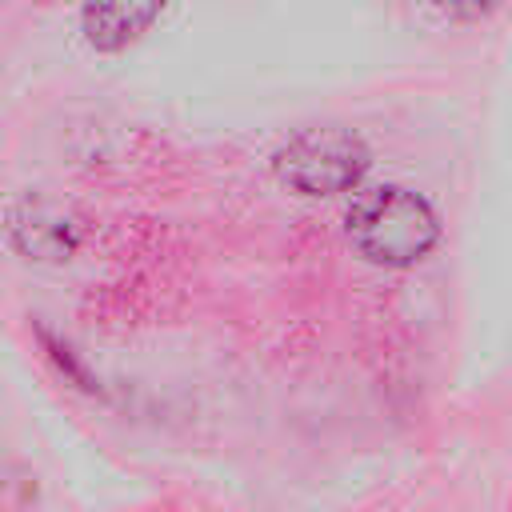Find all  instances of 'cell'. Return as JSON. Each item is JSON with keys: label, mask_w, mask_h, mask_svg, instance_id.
I'll return each mask as SVG.
<instances>
[{"label": "cell", "mask_w": 512, "mask_h": 512, "mask_svg": "<svg viewBox=\"0 0 512 512\" xmlns=\"http://www.w3.org/2000/svg\"><path fill=\"white\" fill-rule=\"evenodd\" d=\"M8 228H12V240L40 260H60L76 248V224L68 220V212L40 196L20 200L8 216Z\"/></svg>", "instance_id": "3957f363"}, {"label": "cell", "mask_w": 512, "mask_h": 512, "mask_svg": "<svg viewBox=\"0 0 512 512\" xmlns=\"http://www.w3.org/2000/svg\"><path fill=\"white\" fill-rule=\"evenodd\" d=\"M348 236L372 264L400 268L420 260L436 244L440 224L424 196L408 188H376L348 212Z\"/></svg>", "instance_id": "6da1fadb"}, {"label": "cell", "mask_w": 512, "mask_h": 512, "mask_svg": "<svg viewBox=\"0 0 512 512\" xmlns=\"http://www.w3.org/2000/svg\"><path fill=\"white\" fill-rule=\"evenodd\" d=\"M156 16L160 8L152 4H96V8H84V32L96 48H120L136 32H144Z\"/></svg>", "instance_id": "277c9868"}, {"label": "cell", "mask_w": 512, "mask_h": 512, "mask_svg": "<svg viewBox=\"0 0 512 512\" xmlns=\"http://www.w3.org/2000/svg\"><path fill=\"white\" fill-rule=\"evenodd\" d=\"M368 164V152L360 144V136H352L340 124H324V128H304L296 132L280 152H276V172L284 184H292L296 192L308 196H328V192H344L348 184L360 180Z\"/></svg>", "instance_id": "7a4b0ae2"}]
</instances>
